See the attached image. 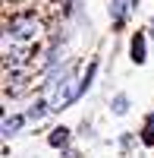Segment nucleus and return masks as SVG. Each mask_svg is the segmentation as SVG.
<instances>
[{"mask_svg": "<svg viewBox=\"0 0 154 158\" xmlns=\"http://www.w3.org/2000/svg\"><path fill=\"white\" fill-rule=\"evenodd\" d=\"M54 85V98H50V111H63L69 101H75L82 95V82H75V79L69 73H63V79H57V82H50Z\"/></svg>", "mask_w": 154, "mask_h": 158, "instance_id": "1", "label": "nucleus"}, {"mask_svg": "<svg viewBox=\"0 0 154 158\" xmlns=\"http://www.w3.org/2000/svg\"><path fill=\"white\" fill-rule=\"evenodd\" d=\"M38 32H41V22H38V16H32V13H19V16H13V22H10V35L19 38V41H32Z\"/></svg>", "mask_w": 154, "mask_h": 158, "instance_id": "2", "label": "nucleus"}, {"mask_svg": "<svg viewBox=\"0 0 154 158\" xmlns=\"http://www.w3.org/2000/svg\"><path fill=\"white\" fill-rule=\"evenodd\" d=\"M132 3H135V0H113V3H110V19L113 22H123L126 16H129V10H132Z\"/></svg>", "mask_w": 154, "mask_h": 158, "instance_id": "3", "label": "nucleus"}, {"mask_svg": "<svg viewBox=\"0 0 154 158\" xmlns=\"http://www.w3.org/2000/svg\"><path fill=\"white\" fill-rule=\"evenodd\" d=\"M47 142H50V146H54V149H63V146H66V142H69V130H66V127H57V130H50Z\"/></svg>", "mask_w": 154, "mask_h": 158, "instance_id": "4", "label": "nucleus"}, {"mask_svg": "<svg viewBox=\"0 0 154 158\" xmlns=\"http://www.w3.org/2000/svg\"><path fill=\"white\" fill-rule=\"evenodd\" d=\"M132 60L135 63H145V35L142 32L132 38Z\"/></svg>", "mask_w": 154, "mask_h": 158, "instance_id": "5", "label": "nucleus"}, {"mask_svg": "<svg viewBox=\"0 0 154 158\" xmlns=\"http://www.w3.org/2000/svg\"><path fill=\"white\" fill-rule=\"evenodd\" d=\"M50 111V101H35L32 111H29V120H41V117Z\"/></svg>", "mask_w": 154, "mask_h": 158, "instance_id": "6", "label": "nucleus"}, {"mask_svg": "<svg viewBox=\"0 0 154 158\" xmlns=\"http://www.w3.org/2000/svg\"><path fill=\"white\" fill-rule=\"evenodd\" d=\"M19 127H22V117H3V133L6 136H13Z\"/></svg>", "mask_w": 154, "mask_h": 158, "instance_id": "7", "label": "nucleus"}, {"mask_svg": "<svg viewBox=\"0 0 154 158\" xmlns=\"http://www.w3.org/2000/svg\"><path fill=\"white\" fill-rule=\"evenodd\" d=\"M113 111H117V114H126V95H117V101H113Z\"/></svg>", "mask_w": 154, "mask_h": 158, "instance_id": "8", "label": "nucleus"}, {"mask_svg": "<svg viewBox=\"0 0 154 158\" xmlns=\"http://www.w3.org/2000/svg\"><path fill=\"white\" fill-rule=\"evenodd\" d=\"M63 158H82L79 152H66V155H63Z\"/></svg>", "mask_w": 154, "mask_h": 158, "instance_id": "9", "label": "nucleus"}, {"mask_svg": "<svg viewBox=\"0 0 154 158\" xmlns=\"http://www.w3.org/2000/svg\"><path fill=\"white\" fill-rule=\"evenodd\" d=\"M57 3H60V6H69V0H57Z\"/></svg>", "mask_w": 154, "mask_h": 158, "instance_id": "10", "label": "nucleus"}, {"mask_svg": "<svg viewBox=\"0 0 154 158\" xmlns=\"http://www.w3.org/2000/svg\"><path fill=\"white\" fill-rule=\"evenodd\" d=\"M151 32H154V19H151Z\"/></svg>", "mask_w": 154, "mask_h": 158, "instance_id": "11", "label": "nucleus"}]
</instances>
